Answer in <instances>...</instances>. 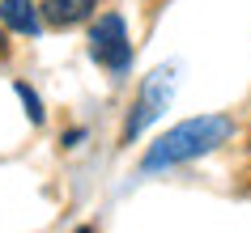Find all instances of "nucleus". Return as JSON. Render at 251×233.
Returning a JSON list of instances; mask_svg holds the SVG:
<instances>
[{
	"mask_svg": "<svg viewBox=\"0 0 251 233\" xmlns=\"http://www.w3.org/2000/svg\"><path fill=\"white\" fill-rule=\"evenodd\" d=\"M0 51H4V34H0Z\"/></svg>",
	"mask_w": 251,
	"mask_h": 233,
	"instance_id": "nucleus-7",
	"label": "nucleus"
},
{
	"mask_svg": "<svg viewBox=\"0 0 251 233\" xmlns=\"http://www.w3.org/2000/svg\"><path fill=\"white\" fill-rule=\"evenodd\" d=\"M17 98H22V106H26L30 123H43V102H39V93L30 89L26 81H17Z\"/></svg>",
	"mask_w": 251,
	"mask_h": 233,
	"instance_id": "nucleus-6",
	"label": "nucleus"
},
{
	"mask_svg": "<svg viewBox=\"0 0 251 233\" xmlns=\"http://www.w3.org/2000/svg\"><path fill=\"white\" fill-rule=\"evenodd\" d=\"M171 98H175V68H153L149 72V81H145V89H141V102L132 106V115H128V127H124V140L132 144L141 131L153 123V119L171 106Z\"/></svg>",
	"mask_w": 251,
	"mask_h": 233,
	"instance_id": "nucleus-3",
	"label": "nucleus"
},
{
	"mask_svg": "<svg viewBox=\"0 0 251 233\" xmlns=\"http://www.w3.org/2000/svg\"><path fill=\"white\" fill-rule=\"evenodd\" d=\"M234 136V123L226 115H200V119H183L179 127H171L158 144H149L141 169L145 174H158V169L183 166V161H196V157L213 153L217 144H226Z\"/></svg>",
	"mask_w": 251,
	"mask_h": 233,
	"instance_id": "nucleus-1",
	"label": "nucleus"
},
{
	"mask_svg": "<svg viewBox=\"0 0 251 233\" xmlns=\"http://www.w3.org/2000/svg\"><path fill=\"white\" fill-rule=\"evenodd\" d=\"M98 9V0H43V21L47 26H77Z\"/></svg>",
	"mask_w": 251,
	"mask_h": 233,
	"instance_id": "nucleus-4",
	"label": "nucleus"
},
{
	"mask_svg": "<svg viewBox=\"0 0 251 233\" xmlns=\"http://www.w3.org/2000/svg\"><path fill=\"white\" fill-rule=\"evenodd\" d=\"M77 233H94V229H77Z\"/></svg>",
	"mask_w": 251,
	"mask_h": 233,
	"instance_id": "nucleus-8",
	"label": "nucleus"
},
{
	"mask_svg": "<svg viewBox=\"0 0 251 233\" xmlns=\"http://www.w3.org/2000/svg\"><path fill=\"white\" fill-rule=\"evenodd\" d=\"M39 4H34V0H4V4H0V21H4V26L9 30H17V34H39Z\"/></svg>",
	"mask_w": 251,
	"mask_h": 233,
	"instance_id": "nucleus-5",
	"label": "nucleus"
},
{
	"mask_svg": "<svg viewBox=\"0 0 251 233\" xmlns=\"http://www.w3.org/2000/svg\"><path fill=\"white\" fill-rule=\"evenodd\" d=\"M90 55L102 68H111V72H124V68L132 64V42H128V26H124V17H119V13H102L98 21H94V30H90Z\"/></svg>",
	"mask_w": 251,
	"mask_h": 233,
	"instance_id": "nucleus-2",
	"label": "nucleus"
}]
</instances>
